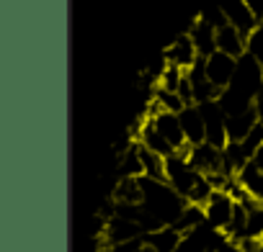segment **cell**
I'll list each match as a JSON object with an SVG mask.
<instances>
[{"label":"cell","mask_w":263,"mask_h":252,"mask_svg":"<svg viewBox=\"0 0 263 252\" xmlns=\"http://www.w3.org/2000/svg\"><path fill=\"white\" fill-rule=\"evenodd\" d=\"M142 191H145V208L163 224L168 221H178L181 214L186 211V201L181 193H176L171 188V183H163V180H150V178H142Z\"/></svg>","instance_id":"1"},{"label":"cell","mask_w":263,"mask_h":252,"mask_svg":"<svg viewBox=\"0 0 263 252\" xmlns=\"http://www.w3.org/2000/svg\"><path fill=\"white\" fill-rule=\"evenodd\" d=\"M199 108H201L204 126H206V142L217 150H224L230 144V137H227V116L222 106L217 100H209V103H201Z\"/></svg>","instance_id":"2"},{"label":"cell","mask_w":263,"mask_h":252,"mask_svg":"<svg viewBox=\"0 0 263 252\" xmlns=\"http://www.w3.org/2000/svg\"><path fill=\"white\" fill-rule=\"evenodd\" d=\"M199 178H201V173H196L189 160H183L178 155L168 157V183H171V188L176 193H181L183 198H189Z\"/></svg>","instance_id":"3"},{"label":"cell","mask_w":263,"mask_h":252,"mask_svg":"<svg viewBox=\"0 0 263 252\" xmlns=\"http://www.w3.org/2000/svg\"><path fill=\"white\" fill-rule=\"evenodd\" d=\"M191 167L201 175H212V173H224V150L212 147L209 142L194 144L191 157H189Z\"/></svg>","instance_id":"4"},{"label":"cell","mask_w":263,"mask_h":252,"mask_svg":"<svg viewBox=\"0 0 263 252\" xmlns=\"http://www.w3.org/2000/svg\"><path fill=\"white\" fill-rule=\"evenodd\" d=\"M235 72H237V59L224 54V52H214L209 59H206V77L224 93L232 80H235Z\"/></svg>","instance_id":"5"},{"label":"cell","mask_w":263,"mask_h":252,"mask_svg":"<svg viewBox=\"0 0 263 252\" xmlns=\"http://www.w3.org/2000/svg\"><path fill=\"white\" fill-rule=\"evenodd\" d=\"M224 11V18L230 26H235L242 36H250L258 26H260V18L250 11V6L245 3V0H230V3L222 6Z\"/></svg>","instance_id":"6"},{"label":"cell","mask_w":263,"mask_h":252,"mask_svg":"<svg viewBox=\"0 0 263 252\" xmlns=\"http://www.w3.org/2000/svg\"><path fill=\"white\" fill-rule=\"evenodd\" d=\"M155 123V129L160 132V137L168 139V144L181 152L183 147H189V139H186V132H183V123H181V113H171V111H163L160 116L150 118Z\"/></svg>","instance_id":"7"},{"label":"cell","mask_w":263,"mask_h":252,"mask_svg":"<svg viewBox=\"0 0 263 252\" xmlns=\"http://www.w3.org/2000/svg\"><path fill=\"white\" fill-rule=\"evenodd\" d=\"M163 59L168 62V65H173V67H181V70H191L194 65H196V59H199V52H196V47H194V41H191V36L189 34H183V36H178L165 52H163Z\"/></svg>","instance_id":"8"},{"label":"cell","mask_w":263,"mask_h":252,"mask_svg":"<svg viewBox=\"0 0 263 252\" xmlns=\"http://www.w3.org/2000/svg\"><path fill=\"white\" fill-rule=\"evenodd\" d=\"M189 36H191V41H194V47H196L199 57L209 59V57L217 52V29H214L209 21H204L201 16L191 24Z\"/></svg>","instance_id":"9"},{"label":"cell","mask_w":263,"mask_h":252,"mask_svg":"<svg viewBox=\"0 0 263 252\" xmlns=\"http://www.w3.org/2000/svg\"><path fill=\"white\" fill-rule=\"evenodd\" d=\"M232 214H235V198L224 191H214L209 203H206V216L214 226L219 229H227V224L232 221Z\"/></svg>","instance_id":"10"},{"label":"cell","mask_w":263,"mask_h":252,"mask_svg":"<svg viewBox=\"0 0 263 252\" xmlns=\"http://www.w3.org/2000/svg\"><path fill=\"white\" fill-rule=\"evenodd\" d=\"M258 123H260V118H258L255 106H250L248 111H240V113H230L227 116V137H230V142H242Z\"/></svg>","instance_id":"11"},{"label":"cell","mask_w":263,"mask_h":252,"mask_svg":"<svg viewBox=\"0 0 263 252\" xmlns=\"http://www.w3.org/2000/svg\"><path fill=\"white\" fill-rule=\"evenodd\" d=\"M217 52H224V54L240 59L248 54V36H242L235 26L224 24L217 29Z\"/></svg>","instance_id":"12"},{"label":"cell","mask_w":263,"mask_h":252,"mask_svg":"<svg viewBox=\"0 0 263 252\" xmlns=\"http://www.w3.org/2000/svg\"><path fill=\"white\" fill-rule=\"evenodd\" d=\"M114 201L119 206H142L145 203L142 178H121L114 188Z\"/></svg>","instance_id":"13"},{"label":"cell","mask_w":263,"mask_h":252,"mask_svg":"<svg viewBox=\"0 0 263 252\" xmlns=\"http://www.w3.org/2000/svg\"><path fill=\"white\" fill-rule=\"evenodd\" d=\"M137 150H140V160H142V175L150 178V180H163L168 183V157L147 150L145 144L137 142Z\"/></svg>","instance_id":"14"},{"label":"cell","mask_w":263,"mask_h":252,"mask_svg":"<svg viewBox=\"0 0 263 252\" xmlns=\"http://www.w3.org/2000/svg\"><path fill=\"white\" fill-rule=\"evenodd\" d=\"M181 123H183V132H186L189 144L206 142V126H204V116H201V108L199 106H189L181 113Z\"/></svg>","instance_id":"15"},{"label":"cell","mask_w":263,"mask_h":252,"mask_svg":"<svg viewBox=\"0 0 263 252\" xmlns=\"http://www.w3.org/2000/svg\"><path fill=\"white\" fill-rule=\"evenodd\" d=\"M137 142H140V144H145L147 150H153V152L163 155V157H173V155H176V150L168 144V139H165V137H160V132L155 129V123H153V121L142 123V129H140V134H137Z\"/></svg>","instance_id":"16"},{"label":"cell","mask_w":263,"mask_h":252,"mask_svg":"<svg viewBox=\"0 0 263 252\" xmlns=\"http://www.w3.org/2000/svg\"><path fill=\"white\" fill-rule=\"evenodd\" d=\"M145 244L153 252H176L181 244V232L176 226H163L158 232H150V237L145 239Z\"/></svg>","instance_id":"17"},{"label":"cell","mask_w":263,"mask_h":252,"mask_svg":"<svg viewBox=\"0 0 263 252\" xmlns=\"http://www.w3.org/2000/svg\"><path fill=\"white\" fill-rule=\"evenodd\" d=\"M237 180L248 188L250 196H255L258 201H263V173H260L253 162H248V165L237 173Z\"/></svg>","instance_id":"18"},{"label":"cell","mask_w":263,"mask_h":252,"mask_svg":"<svg viewBox=\"0 0 263 252\" xmlns=\"http://www.w3.org/2000/svg\"><path fill=\"white\" fill-rule=\"evenodd\" d=\"M204 211H206L204 206H194V203H189V206H186V211L181 214V219L176 221V229H178L181 234H183V232H186V234H189V232H194V229L201 224Z\"/></svg>","instance_id":"19"},{"label":"cell","mask_w":263,"mask_h":252,"mask_svg":"<svg viewBox=\"0 0 263 252\" xmlns=\"http://www.w3.org/2000/svg\"><path fill=\"white\" fill-rule=\"evenodd\" d=\"M121 175L124 178H140L142 175V160H140L137 144L124 150V155H121Z\"/></svg>","instance_id":"20"},{"label":"cell","mask_w":263,"mask_h":252,"mask_svg":"<svg viewBox=\"0 0 263 252\" xmlns=\"http://www.w3.org/2000/svg\"><path fill=\"white\" fill-rule=\"evenodd\" d=\"M183 75H186V70L173 67V65H165V70L158 77V88L160 90H168V93H178V85H181Z\"/></svg>","instance_id":"21"},{"label":"cell","mask_w":263,"mask_h":252,"mask_svg":"<svg viewBox=\"0 0 263 252\" xmlns=\"http://www.w3.org/2000/svg\"><path fill=\"white\" fill-rule=\"evenodd\" d=\"M155 98H158V100L163 103V108H165V111H171V113H183V111L189 108L178 93H168V90H160V88H158Z\"/></svg>","instance_id":"22"},{"label":"cell","mask_w":263,"mask_h":252,"mask_svg":"<svg viewBox=\"0 0 263 252\" xmlns=\"http://www.w3.org/2000/svg\"><path fill=\"white\" fill-rule=\"evenodd\" d=\"M248 54L260 65V70H263V24L248 36Z\"/></svg>","instance_id":"23"},{"label":"cell","mask_w":263,"mask_h":252,"mask_svg":"<svg viewBox=\"0 0 263 252\" xmlns=\"http://www.w3.org/2000/svg\"><path fill=\"white\" fill-rule=\"evenodd\" d=\"M245 3L250 6V11H253L258 18H263V0H245Z\"/></svg>","instance_id":"24"},{"label":"cell","mask_w":263,"mask_h":252,"mask_svg":"<svg viewBox=\"0 0 263 252\" xmlns=\"http://www.w3.org/2000/svg\"><path fill=\"white\" fill-rule=\"evenodd\" d=\"M253 165H255V167L263 173V144L258 147V152H255V157H253Z\"/></svg>","instance_id":"25"}]
</instances>
